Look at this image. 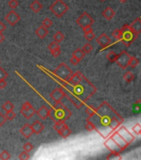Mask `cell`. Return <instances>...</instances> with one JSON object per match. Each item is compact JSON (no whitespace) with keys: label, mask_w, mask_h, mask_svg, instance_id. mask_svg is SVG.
<instances>
[{"label":"cell","mask_w":141,"mask_h":160,"mask_svg":"<svg viewBox=\"0 0 141 160\" xmlns=\"http://www.w3.org/2000/svg\"><path fill=\"white\" fill-rule=\"evenodd\" d=\"M87 119L94 124L95 130L104 138L110 137L124 121L122 117L106 101L96 108L95 113L88 117Z\"/></svg>","instance_id":"cell-1"},{"label":"cell","mask_w":141,"mask_h":160,"mask_svg":"<svg viewBox=\"0 0 141 160\" xmlns=\"http://www.w3.org/2000/svg\"><path fill=\"white\" fill-rule=\"evenodd\" d=\"M71 88V89L68 88L70 90L69 93L78 98L84 104L96 92V88L85 76L78 84L72 86Z\"/></svg>","instance_id":"cell-2"},{"label":"cell","mask_w":141,"mask_h":160,"mask_svg":"<svg viewBox=\"0 0 141 160\" xmlns=\"http://www.w3.org/2000/svg\"><path fill=\"white\" fill-rule=\"evenodd\" d=\"M72 111L69 108H67V107L61 101L56 102L55 105L49 109V117L54 122L57 121L66 122L72 116Z\"/></svg>","instance_id":"cell-3"},{"label":"cell","mask_w":141,"mask_h":160,"mask_svg":"<svg viewBox=\"0 0 141 160\" xmlns=\"http://www.w3.org/2000/svg\"><path fill=\"white\" fill-rule=\"evenodd\" d=\"M49 9L56 18H62L69 10V7L63 0H56L49 7Z\"/></svg>","instance_id":"cell-4"},{"label":"cell","mask_w":141,"mask_h":160,"mask_svg":"<svg viewBox=\"0 0 141 160\" xmlns=\"http://www.w3.org/2000/svg\"><path fill=\"white\" fill-rule=\"evenodd\" d=\"M120 29H121V32H122V38H121L120 41L126 46L131 45L134 43V41L135 40V38H137L138 35H136L134 32L132 31L130 26L129 24L124 25Z\"/></svg>","instance_id":"cell-5"},{"label":"cell","mask_w":141,"mask_h":160,"mask_svg":"<svg viewBox=\"0 0 141 160\" xmlns=\"http://www.w3.org/2000/svg\"><path fill=\"white\" fill-rule=\"evenodd\" d=\"M72 70L65 63H60L59 65L54 70V74L57 76L59 79H62L63 81H68L70 77L72 75Z\"/></svg>","instance_id":"cell-6"},{"label":"cell","mask_w":141,"mask_h":160,"mask_svg":"<svg viewBox=\"0 0 141 160\" xmlns=\"http://www.w3.org/2000/svg\"><path fill=\"white\" fill-rule=\"evenodd\" d=\"M76 22L81 28H84L86 27H89V26L92 25L94 23V19L91 18L89 13L84 12L82 14H81V16L79 17L78 19H76Z\"/></svg>","instance_id":"cell-7"},{"label":"cell","mask_w":141,"mask_h":160,"mask_svg":"<svg viewBox=\"0 0 141 160\" xmlns=\"http://www.w3.org/2000/svg\"><path fill=\"white\" fill-rule=\"evenodd\" d=\"M130 54H129L126 51H122L121 53L118 54V57L116 59V63L117 65L122 69H126L128 68L129 60L130 59Z\"/></svg>","instance_id":"cell-8"},{"label":"cell","mask_w":141,"mask_h":160,"mask_svg":"<svg viewBox=\"0 0 141 160\" xmlns=\"http://www.w3.org/2000/svg\"><path fill=\"white\" fill-rule=\"evenodd\" d=\"M20 113H21V114H22V116L24 117L25 119H30L36 113V110L29 102L26 101L25 103L22 104V108L20 110Z\"/></svg>","instance_id":"cell-9"},{"label":"cell","mask_w":141,"mask_h":160,"mask_svg":"<svg viewBox=\"0 0 141 160\" xmlns=\"http://www.w3.org/2000/svg\"><path fill=\"white\" fill-rule=\"evenodd\" d=\"M116 131L118 133H119V134L120 135V136H121V137H122V138L127 142V143H129V144L135 140V136L132 134L131 133L129 132L125 126L120 125L118 129H116Z\"/></svg>","instance_id":"cell-10"},{"label":"cell","mask_w":141,"mask_h":160,"mask_svg":"<svg viewBox=\"0 0 141 160\" xmlns=\"http://www.w3.org/2000/svg\"><path fill=\"white\" fill-rule=\"evenodd\" d=\"M104 145L110 151V153H118V154H120L123 151L122 148L119 147V145L117 144L116 142L114 141L110 137H108L106 141L104 143Z\"/></svg>","instance_id":"cell-11"},{"label":"cell","mask_w":141,"mask_h":160,"mask_svg":"<svg viewBox=\"0 0 141 160\" xmlns=\"http://www.w3.org/2000/svg\"><path fill=\"white\" fill-rule=\"evenodd\" d=\"M20 16L18 15V13L15 12L14 10H12V11H10L8 13H7L5 17H4V19H5V21L9 23L11 26H14L16 25L20 21Z\"/></svg>","instance_id":"cell-12"},{"label":"cell","mask_w":141,"mask_h":160,"mask_svg":"<svg viewBox=\"0 0 141 160\" xmlns=\"http://www.w3.org/2000/svg\"><path fill=\"white\" fill-rule=\"evenodd\" d=\"M51 98L56 103V102H60L66 97V93L64 92V89L62 88H56L50 94Z\"/></svg>","instance_id":"cell-13"},{"label":"cell","mask_w":141,"mask_h":160,"mask_svg":"<svg viewBox=\"0 0 141 160\" xmlns=\"http://www.w3.org/2000/svg\"><path fill=\"white\" fill-rule=\"evenodd\" d=\"M110 137L112 138L114 141L116 142L117 144L119 145V147L122 148L123 150H125L126 148L128 147L129 145V144L127 143V142H126V140H125V139H124V138H123L119 134V133H118L116 132V131H115V132L113 133L112 134L110 135Z\"/></svg>","instance_id":"cell-14"},{"label":"cell","mask_w":141,"mask_h":160,"mask_svg":"<svg viewBox=\"0 0 141 160\" xmlns=\"http://www.w3.org/2000/svg\"><path fill=\"white\" fill-rule=\"evenodd\" d=\"M96 42H97V44L100 45V47L104 48L109 47L110 44H111V39L106 34H100L97 38V39H96Z\"/></svg>","instance_id":"cell-15"},{"label":"cell","mask_w":141,"mask_h":160,"mask_svg":"<svg viewBox=\"0 0 141 160\" xmlns=\"http://www.w3.org/2000/svg\"><path fill=\"white\" fill-rule=\"evenodd\" d=\"M66 97L69 99V101L72 103L73 105H74V107L75 108H82V107L84 106V103L83 102H82V101L79 99L78 98H76L75 96V95H73V94H72L71 93H69V92H67V93H66Z\"/></svg>","instance_id":"cell-16"},{"label":"cell","mask_w":141,"mask_h":160,"mask_svg":"<svg viewBox=\"0 0 141 160\" xmlns=\"http://www.w3.org/2000/svg\"><path fill=\"white\" fill-rule=\"evenodd\" d=\"M83 77H84V75L81 72H76L75 73H72V75L70 77V79H68L67 82L69 83L71 86H76L82 81Z\"/></svg>","instance_id":"cell-17"},{"label":"cell","mask_w":141,"mask_h":160,"mask_svg":"<svg viewBox=\"0 0 141 160\" xmlns=\"http://www.w3.org/2000/svg\"><path fill=\"white\" fill-rule=\"evenodd\" d=\"M20 133L25 138H29L33 134V131L32 129V126L28 123H26L22 126L20 129Z\"/></svg>","instance_id":"cell-18"},{"label":"cell","mask_w":141,"mask_h":160,"mask_svg":"<svg viewBox=\"0 0 141 160\" xmlns=\"http://www.w3.org/2000/svg\"><path fill=\"white\" fill-rule=\"evenodd\" d=\"M129 26H130L132 31L134 32L136 35L141 34V18H137L136 19H135Z\"/></svg>","instance_id":"cell-19"},{"label":"cell","mask_w":141,"mask_h":160,"mask_svg":"<svg viewBox=\"0 0 141 160\" xmlns=\"http://www.w3.org/2000/svg\"><path fill=\"white\" fill-rule=\"evenodd\" d=\"M36 113L41 119L45 120L49 117V109L46 106H42L38 108V111H36Z\"/></svg>","instance_id":"cell-20"},{"label":"cell","mask_w":141,"mask_h":160,"mask_svg":"<svg viewBox=\"0 0 141 160\" xmlns=\"http://www.w3.org/2000/svg\"><path fill=\"white\" fill-rule=\"evenodd\" d=\"M31 126L33 133H35V134H39L44 130V125L42 124V123L38 121V120H36Z\"/></svg>","instance_id":"cell-21"},{"label":"cell","mask_w":141,"mask_h":160,"mask_svg":"<svg viewBox=\"0 0 141 160\" xmlns=\"http://www.w3.org/2000/svg\"><path fill=\"white\" fill-rule=\"evenodd\" d=\"M35 34H37V36H38V38H40L42 39V38H46L47 35H48L49 31H48L47 28H46L45 27H43V26L42 25L40 26V27H38V28L36 29Z\"/></svg>","instance_id":"cell-22"},{"label":"cell","mask_w":141,"mask_h":160,"mask_svg":"<svg viewBox=\"0 0 141 160\" xmlns=\"http://www.w3.org/2000/svg\"><path fill=\"white\" fill-rule=\"evenodd\" d=\"M115 15H116V12L110 7H107L102 12V16L107 20H111L115 17Z\"/></svg>","instance_id":"cell-23"},{"label":"cell","mask_w":141,"mask_h":160,"mask_svg":"<svg viewBox=\"0 0 141 160\" xmlns=\"http://www.w3.org/2000/svg\"><path fill=\"white\" fill-rule=\"evenodd\" d=\"M42 4L38 0H34L32 3L30 4V9L32 10V12L34 13H39L42 9Z\"/></svg>","instance_id":"cell-24"},{"label":"cell","mask_w":141,"mask_h":160,"mask_svg":"<svg viewBox=\"0 0 141 160\" xmlns=\"http://www.w3.org/2000/svg\"><path fill=\"white\" fill-rule=\"evenodd\" d=\"M58 133H59V135L62 137V138H68L70 135L72 134V130L69 129L68 126L66 125V127H64V128H63V129Z\"/></svg>","instance_id":"cell-25"},{"label":"cell","mask_w":141,"mask_h":160,"mask_svg":"<svg viewBox=\"0 0 141 160\" xmlns=\"http://www.w3.org/2000/svg\"><path fill=\"white\" fill-rule=\"evenodd\" d=\"M72 56L76 57L77 59L82 61V60L84 59V57L86 56V53H84V51L82 50V48H76V49L73 52V53H72Z\"/></svg>","instance_id":"cell-26"},{"label":"cell","mask_w":141,"mask_h":160,"mask_svg":"<svg viewBox=\"0 0 141 160\" xmlns=\"http://www.w3.org/2000/svg\"><path fill=\"white\" fill-rule=\"evenodd\" d=\"M66 126V122H64V121H57V122H54V125L52 128H53L54 130H56V132L59 133Z\"/></svg>","instance_id":"cell-27"},{"label":"cell","mask_w":141,"mask_h":160,"mask_svg":"<svg viewBox=\"0 0 141 160\" xmlns=\"http://www.w3.org/2000/svg\"><path fill=\"white\" fill-rule=\"evenodd\" d=\"M139 63V60L137 58H135V57L131 56L130 57V59H129V60L128 67H130L132 69H135V67L138 66Z\"/></svg>","instance_id":"cell-28"},{"label":"cell","mask_w":141,"mask_h":160,"mask_svg":"<svg viewBox=\"0 0 141 160\" xmlns=\"http://www.w3.org/2000/svg\"><path fill=\"white\" fill-rule=\"evenodd\" d=\"M64 38H65V35L63 34V33H62L61 31H57L55 34L53 35V39L55 42H56V43H61V42H62L63 40H64Z\"/></svg>","instance_id":"cell-29"},{"label":"cell","mask_w":141,"mask_h":160,"mask_svg":"<svg viewBox=\"0 0 141 160\" xmlns=\"http://www.w3.org/2000/svg\"><path fill=\"white\" fill-rule=\"evenodd\" d=\"M3 109L5 111V112H8V111H13L14 109V105L12 102H10V101H6L3 105Z\"/></svg>","instance_id":"cell-30"},{"label":"cell","mask_w":141,"mask_h":160,"mask_svg":"<svg viewBox=\"0 0 141 160\" xmlns=\"http://www.w3.org/2000/svg\"><path fill=\"white\" fill-rule=\"evenodd\" d=\"M117 57H118V54H117L116 52H114V51H110L109 53H107L106 59L110 61V63H114V62H116V61Z\"/></svg>","instance_id":"cell-31"},{"label":"cell","mask_w":141,"mask_h":160,"mask_svg":"<svg viewBox=\"0 0 141 160\" xmlns=\"http://www.w3.org/2000/svg\"><path fill=\"white\" fill-rule=\"evenodd\" d=\"M123 79H124L125 81L127 82V83H130V82L133 81L134 79H135V75H134V73L132 72H130V71H127V72L124 74V76H123Z\"/></svg>","instance_id":"cell-32"},{"label":"cell","mask_w":141,"mask_h":160,"mask_svg":"<svg viewBox=\"0 0 141 160\" xmlns=\"http://www.w3.org/2000/svg\"><path fill=\"white\" fill-rule=\"evenodd\" d=\"M112 36L113 38H115L117 40H119L122 38V32H121V29H116L112 32Z\"/></svg>","instance_id":"cell-33"},{"label":"cell","mask_w":141,"mask_h":160,"mask_svg":"<svg viewBox=\"0 0 141 160\" xmlns=\"http://www.w3.org/2000/svg\"><path fill=\"white\" fill-rule=\"evenodd\" d=\"M84 37L86 39L87 41H91L93 40L95 38V37H96V35H95L94 32H93V30H91V31H89V32H86V33H84Z\"/></svg>","instance_id":"cell-34"},{"label":"cell","mask_w":141,"mask_h":160,"mask_svg":"<svg viewBox=\"0 0 141 160\" xmlns=\"http://www.w3.org/2000/svg\"><path fill=\"white\" fill-rule=\"evenodd\" d=\"M52 23H53V22H52V19H49V18H46V19L42 21V25L48 29V28H51V27L52 26Z\"/></svg>","instance_id":"cell-35"},{"label":"cell","mask_w":141,"mask_h":160,"mask_svg":"<svg viewBox=\"0 0 141 160\" xmlns=\"http://www.w3.org/2000/svg\"><path fill=\"white\" fill-rule=\"evenodd\" d=\"M82 50L84 51V53H86V54H89V53H91V51L93 50V46H92L91 44L87 43V44H86L84 46H83V48H82Z\"/></svg>","instance_id":"cell-36"},{"label":"cell","mask_w":141,"mask_h":160,"mask_svg":"<svg viewBox=\"0 0 141 160\" xmlns=\"http://www.w3.org/2000/svg\"><path fill=\"white\" fill-rule=\"evenodd\" d=\"M5 115V118H6L7 120H8V121H12L16 118V113L13 111H8V112H6V114H4Z\"/></svg>","instance_id":"cell-37"},{"label":"cell","mask_w":141,"mask_h":160,"mask_svg":"<svg viewBox=\"0 0 141 160\" xmlns=\"http://www.w3.org/2000/svg\"><path fill=\"white\" fill-rule=\"evenodd\" d=\"M85 128H86V129L87 130L88 132H91V131L95 130L94 124H93V123H91L89 119H86V123Z\"/></svg>","instance_id":"cell-38"},{"label":"cell","mask_w":141,"mask_h":160,"mask_svg":"<svg viewBox=\"0 0 141 160\" xmlns=\"http://www.w3.org/2000/svg\"><path fill=\"white\" fill-rule=\"evenodd\" d=\"M10 158H11V155H10V154L8 152V151L4 150L0 154V159L8 160V159H10Z\"/></svg>","instance_id":"cell-39"},{"label":"cell","mask_w":141,"mask_h":160,"mask_svg":"<svg viewBox=\"0 0 141 160\" xmlns=\"http://www.w3.org/2000/svg\"><path fill=\"white\" fill-rule=\"evenodd\" d=\"M22 148H23V150L24 151H26V152L29 153V152H31V151L32 150L33 148H34V146L32 145V144H31V143L28 142V143H26L25 144L23 145Z\"/></svg>","instance_id":"cell-40"},{"label":"cell","mask_w":141,"mask_h":160,"mask_svg":"<svg viewBox=\"0 0 141 160\" xmlns=\"http://www.w3.org/2000/svg\"><path fill=\"white\" fill-rule=\"evenodd\" d=\"M19 5V3L18 0H10L8 2V6L10 9H12L13 10H14L15 9H17Z\"/></svg>","instance_id":"cell-41"},{"label":"cell","mask_w":141,"mask_h":160,"mask_svg":"<svg viewBox=\"0 0 141 160\" xmlns=\"http://www.w3.org/2000/svg\"><path fill=\"white\" fill-rule=\"evenodd\" d=\"M18 158L21 160H27L30 158V156H29V154H28V152L23 151V152H21V153L19 154Z\"/></svg>","instance_id":"cell-42"},{"label":"cell","mask_w":141,"mask_h":160,"mask_svg":"<svg viewBox=\"0 0 141 160\" xmlns=\"http://www.w3.org/2000/svg\"><path fill=\"white\" fill-rule=\"evenodd\" d=\"M47 48H48V49H49L50 51L54 50V49H56V48H60L59 44H58V43H56V42H55V41H53V42H52V43L48 45Z\"/></svg>","instance_id":"cell-43"},{"label":"cell","mask_w":141,"mask_h":160,"mask_svg":"<svg viewBox=\"0 0 141 160\" xmlns=\"http://www.w3.org/2000/svg\"><path fill=\"white\" fill-rule=\"evenodd\" d=\"M122 157L118 153H111L110 156L107 157V159H121Z\"/></svg>","instance_id":"cell-44"},{"label":"cell","mask_w":141,"mask_h":160,"mask_svg":"<svg viewBox=\"0 0 141 160\" xmlns=\"http://www.w3.org/2000/svg\"><path fill=\"white\" fill-rule=\"evenodd\" d=\"M95 111H96V108L92 106H88L87 108H86V114L88 115V117L91 116V115L95 113Z\"/></svg>","instance_id":"cell-45"},{"label":"cell","mask_w":141,"mask_h":160,"mask_svg":"<svg viewBox=\"0 0 141 160\" xmlns=\"http://www.w3.org/2000/svg\"><path fill=\"white\" fill-rule=\"evenodd\" d=\"M8 73L3 68L0 67V80L1 79H6L8 78Z\"/></svg>","instance_id":"cell-46"},{"label":"cell","mask_w":141,"mask_h":160,"mask_svg":"<svg viewBox=\"0 0 141 160\" xmlns=\"http://www.w3.org/2000/svg\"><path fill=\"white\" fill-rule=\"evenodd\" d=\"M132 130H133V132L135 133V134L139 135V133H140V130H141V125L139 124V123H136L134 127H133V129H132Z\"/></svg>","instance_id":"cell-47"},{"label":"cell","mask_w":141,"mask_h":160,"mask_svg":"<svg viewBox=\"0 0 141 160\" xmlns=\"http://www.w3.org/2000/svg\"><path fill=\"white\" fill-rule=\"evenodd\" d=\"M50 52L52 56L53 57V58H57V57H59L60 54H61V49H60V48H56V49L52 50L50 51Z\"/></svg>","instance_id":"cell-48"},{"label":"cell","mask_w":141,"mask_h":160,"mask_svg":"<svg viewBox=\"0 0 141 160\" xmlns=\"http://www.w3.org/2000/svg\"><path fill=\"white\" fill-rule=\"evenodd\" d=\"M6 121L7 119L6 118H5V115L2 112H0V128L6 123Z\"/></svg>","instance_id":"cell-49"},{"label":"cell","mask_w":141,"mask_h":160,"mask_svg":"<svg viewBox=\"0 0 141 160\" xmlns=\"http://www.w3.org/2000/svg\"><path fill=\"white\" fill-rule=\"evenodd\" d=\"M70 63H72V65H77L79 63H80V60L77 59L76 57L74 56H72V58H71V59H70Z\"/></svg>","instance_id":"cell-50"},{"label":"cell","mask_w":141,"mask_h":160,"mask_svg":"<svg viewBox=\"0 0 141 160\" xmlns=\"http://www.w3.org/2000/svg\"><path fill=\"white\" fill-rule=\"evenodd\" d=\"M7 86V83L5 79H1L0 80V89H3Z\"/></svg>","instance_id":"cell-51"},{"label":"cell","mask_w":141,"mask_h":160,"mask_svg":"<svg viewBox=\"0 0 141 160\" xmlns=\"http://www.w3.org/2000/svg\"><path fill=\"white\" fill-rule=\"evenodd\" d=\"M6 30V25L3 22H0V33H3Z\"/></svg>","instance_id":"cell-52"},{"label":"cell","mask_w":141,"mask_h":160,"mask_svg":"<svg viewBox=\"0 0 141 160\" xmlns=\"http://www.w3.org/2000/svg\"><path fill=\"white\" fill-rule=\"evenodd\" d=\"M82 30H83L84 33H86V32L91 31V30H92V28H91V26H89V27H86V28H82Z\"/></svg>","instance_id":"cell-53"},{"label":"cell","mask_w":141,"mask_h":160,"mask_svg":"<svg viewBox=\"0 0 141 160\" xmlns=\"http://www.w3.org/2000/svg\"><path fill=\"white\" fill-rule=\"evenodd\" d=\"M4 39H5V37L3 34V33H0V44H2L3 41H4Z\"/></svg>","instance_id":"cell-54"},{"label":"cell","mask_w":141,"mask_h":160,"mask_svg":"<svg viewBox=\"0 0 141 160\" xmlns=\"http://www.w3.org/2000/svg\"><path fill=\"white\" fill-rule=\"evenodd\" d=\"M119 2H120V3H126V2H127L128 0H119Z\"/></svg>","instance_id":"cell-55"},{"label":"cell","mask_w":141,"mask_h":160,"mask_svg":"<svg viewBox=\"0 0 141 160\" xmlns=\"http://www.w3.org/2000/svg\"><path fill=\"white\" fill-rule=\"evenodd\" d=\"M100 1H101V2H105L106 0H100Z\"/></svg>","instance_id":"cell-56"},{"label":"cell","mask_w":141,"mask_h":160,"mask_svg":"<svg viewBox=\"0 0 141 160\" xmlns=\"http://www.w3.org/2000/svg\"><path fill=\"white\" fill-rule=\"evenodd\" d=\"M139 134H140V135H141V130H140V133H139Z\"/></svg>","instance_id":"cell-57"},{"label":"cell","mask_w":141,"mask_h":160,"mask_svg":"<svg viewBox=\"0 0 141 160\" xmlns=\"http://www.w3.org/2000/svg\"><path fill=\"white\" fill-rule=\"evenodd\" d=\"M0 63H1V62H0Z\"/></svg>","instance_id":"cell-58"}]
</instances>
